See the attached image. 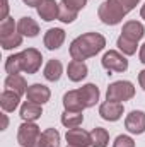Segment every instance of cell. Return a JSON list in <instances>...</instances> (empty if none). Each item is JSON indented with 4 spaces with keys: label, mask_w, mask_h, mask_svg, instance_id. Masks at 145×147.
<instances>
[{
    "label": "cell",
    "mask_w": 145,
    "mask_h": 147,
    "mask_svg": "<svg viewBox=\"0 0 145 147\" xmlns=\"http://www.w3.org/2000/svg\"><path fill=\"white\" fill-rule=\"evenodd\" d=\"M58 19L62 21V22H73L75 19H77V12H73L72 9H68L67 5H60V16H58Z\"/></svg>",
    "instance_id": "28"
},
{
    "label": "cell",
    "mask_w": 145,
    "mask_h": 147,
    "mask_svg": "<svg viewBox=\"0 0 145 147\" xmlns=\"http://www.w3.org/2000/svg\"><path fill=\"white\" fill-rule=\"evenodd\" d=\"M7 12H9V3H7V0H2V14H0L2 21L7 19Z\"/></svg>",
    "instance_id": "31"
},
{
    "label": "cell",
    "mask_w": 145,
    "mask_h": 147,
    "mask_svg": "<svg viewBox=\"0 0 145 147\" xmlns=\"http://www.w3.org/2000/svg\"><path fill=\"white\" fill-rule=\"evenodd\" d=\"M63 105H65L67 111H82V110H85L79 89H77V91H68V92L63 96Z\"/></svg>",
    "instance_id": "18"
},
{
    "label": "cell",
    "mask_w": 145,
    "mask_h": 147,
    "mask_svg": "<svg viewBox=\"0 0 145 147\" xmlns=\"http://www.w3.org/2000/svg\"><path fill=\"white\" fill-rule=\"evenodd\" d=\"M62 3H63V5H67L68 9H72L73 12H79L80 9H84V7H85L87 0H62Z\"/></svg>",
    "instance_id": "30"
},
{
    "label": "cell",
    "mask_w": 145,
    "mask_h": 147,
    "mask_svg": "<svg viewBox=\"0 0 145 147\" xmlns=\"http://www.w3.org/2000/svg\"><path fill=\"white\" fill-rule=\"evenodd\" d=\"M140 62L145 63V43L142 45V48H140Z\"/></svg>",
    "instance_id": "34"
},
{
    "label": "cell",
    "mask_w": 145,
    "mask_h": 147,
    "mask_svg": "<svg viewBox=\"0 0 145 147\" xmlns=\"http://www.w3.org/2000/svg\"><path fill=\"white\" fill-rule=\"evenodd\" d=\"M145 34V29L144 26L140 24V22H137V21H130V22H126L125 26H123V31H121V36H125L126 39H132V41H135V43H138Z\"/></svg>",
    "instance_id": "14"
},
{
    "label": "cell",
    "mask_w": 145,
    "mask_h": 147,
    "mask_svg": "<svg viewBox=\"0 0 145 147\" xmlns=\"http://www.w3.org/2000/svg\"><path fill=\"white\" fill-rule=\"evenodd\" d=\"M68 147H73V146H68Z\"/></svg>",
    "instance_id": "37"
},
{
    "label": "cell",
    "mask_w": 145,
    "mask_h": 147,
    "mask_svg": "<svg viewBox=\"0 0 145 147\" xmlns=\"http://www.w3.org/2000/svg\"><path fill=\"white\" fill-rule=\"evenodd\" d=\"M5 87H7V91H14V92H17L19 96H22L24 92H28V84H26L24 77L19 75V74L9 75V77L5 79Z\"/></svg>",
    "instance_id": "16"
},
{
    "label": "cell",
    "mask_w": 145,
    "mask_h": 147,
    "mask_svg": "<svg viewBox=\"0 0 145 147\" xmlns=\"http://www.w3.org/2000/svg\"><path fill=\"white\" fill-rule=\"evenodd\" d=\"M138 82H140V86L144 87V91H145V70H142L138 74Z\"/></svg>",
    "instance_id": "33"
},
{
    "label": "cell",
    "mask_w": 145,
    "mask_h": 147,
    "mask_svg": "<svg viewBox=\"0 0 145 147\" xmlns=\"http://www.w3.org/2000/svg\"><path fill=\"white\" fill-rule=\"evenodd\" d=\"M7 128V116L3 115V123H2V130H5Z\"/></svg>",
    "instance_id": "35"
},
{
    "label": "cell",
    "mask_w": 145,
    "mask_h": 147,
    "mask_svg": "<svg viewBox=\"0 0 145 147\" xmlns=\"http://www.w3.org/2000/svg\"><path fill=\"white\" fill-rule=\"evenodd\" d=\"M113 147H135V142H133V139L128 137V135H119V137H116Z\"/></svg>",
    "instance_id": "29"
},
{
    "label": "cell",
    "mask_w": 145,
    "mask_h": 147,
    "mask_svg": "<svg viewBox=\"0 0 145 147\" xmlns=\"http://www.w3.org/2000/svg\"><path fill=\"white\" fill-rule=\"evenodd\" d=\"M140 16H142V19H145V5L142 7V10H140Z\"/></svg>",
    "instance_id": "36"
},
{
    "label": "cell",
    "mask_w": 145,
    "mask_h": 147,
    "mask_svg": "<svg viewBox=\"0 0 145 147\" xmlns=\"http://www.w3.org/2000/svg\"><path fill=\"white\" fill-rule=\"evenodd\" d=\"M67 72H68V79L73 82H80L82 79H85L87 75V65L80 60H72L67 67Z\"/></svg>",
    "instance_id": "17"
},
{
    "label": "cell",
    "mask_w": 145,
    "mask_h": 147,
    "mask_svg": "<svg viewBox=\"0 0 145 147\" xmlns=\"http://www.w3.org/2000/svg\"><path fill=\"white\" fill-rule=\"evenodd\" d=\"M138 2H140V0H106V2L99 7V10H97L99 19H101L104 24L114 26V24H118Z\"/></svg>",
    "instance_id": "2"
},
{
    "label": "cell",
    "mask_w": 145,
    "mask_h": 147,
    "mask_svg": "<svg viewBox=\"0 0 145 147\" xmlns=\"http://www.w3.org/2000/svg\"><path fill=\"white\" fill-rule=\"evenodd\" d=\"M62 70H63V67H62V63L58 60H50L46 63V67H44V77L48 80L55 82V80H58L62 77Z\"/></svg>",
    "instance_id": "23"
},
{
    "label": "cell",
    "mask_w": 145,
    "mask_h": 147,
    "mask_svg": "<svg viewBox=\"0 0 145 147\" xmlns=\"http://www.w3.org/2000/svg\"><path fill=\"white\" fill-rule=\"evenodd\" d=\"M91 139H92V147H108L109 134L104 128L96 127V128L91 132Z\"/></svg>",
    "instance_id": "25"
},
{
    "label": "cell",
    "mask_w": 145,
    "mask_h": 147,
    "mask_svg": "<svg viewBox=\"0 0 145 147\" xmlns=\"http://www.w3.org/2000/svg\"><path fill=\"white\" fill-rule=\"evenodd\" d=\"M63 41H65V31L60 28L48 29L44 34V46L48 50H58L63 45Z\"/></svg>",
    "instance_id": "13"
},
{
    "label": "cell",
    "mask_w": 145,
    "mask_h": 147,
    "mask_svg": "<svg viewBox=\"0 0 145 147\" xmlns=\"http://www.w3.org/2000/svg\"><path fill=\"white\" fill-rule=\"evenodd\" d=\"M82 121H84L82 111H65V113L62 115V123H63L67 128H75V127H79Z\"/></svg>",
    "instance_id": "24"
},
{
    "label": "cell",
    "mask_w": 145,
    "mask_h": 147,
    "mask_svg": "<svg viewBox=\"0 0 145 147\" xmlns=\"http://www.w3.org/2000/svg\"><path fill=\"white\" fill-rule=\"evenodd\" d=\"M67 142L68 146L73 147H87V146H92V139H91V134L82 130V128H70L67 132Z\"/></svg>",
    "instance_id": "8"
},
{
    "label": "cell",
    "mask_w": 145,
    "mask_h": 147,
    "mask_svg": "<svg viewBox=\"0 0 145 147\" xmlns=\"http://www.w3.org/2000/svg\"><path fill=\"white\" fill-rule=\"evenodd\" d=\"M0 43H2L3 50H10V48L21 46V43H22V34L15 33V22L10 17H7L0 24Z\"/></svg>",
    "instance_id": "3"
},
{
    "label": "cell",
    "mask_w": 145,
    "mask_h": 147,
    "mask_svg": "<svg viewBox=\"0 0 145 147\" xmlns=\"http://www.w3.org/2000/svg\"><path fill=\"white\" fill-rule=\"evenodd\" d=\"M118 48L125 53V55H133L137 51V43L132 39H126L125 36L118 38Z\"/></svg>",
    "instance_id": "26"
},
{
    "label": "cell",
    "mask_w": 145,
    "mask_h": 147,
    "mask_svg": "<svg viewBox=\"0 0 145 147\" xmlns=\"http://www.w3.org/2000/svg\"><path fill=\"white\" fill-rule=\"evenodd\" d=\"M22 2H24V3H26L28 7H38L41 0H22Z\"/></svg>",
    "instance_id": "32"
},
{
    "label": "cell",
    "mask_w": 145,
    "mask_h": 147,
    "mask_svg": "<svg viewBox=\"0 0 145 147\" xmlns=\"http://www.w3.org/2000/svg\"><path fill=\"white\" fill-rule=\"evenodd\" d=\"M41 115H43L41 105L33 103V101L24 103V105H22V108H21V118H22L24 121H34V120H38Z\"/></svg>",
    "instance_id": "19"
},
{
    "label": "cell",
    "mask_w": 145,
    "mask_h": 147,
    "mask_svg": "<svg viewBox=\"0 0 145 147\" xmlns=\"http://www.w3.org/2000/svg\"><path fill=\"white\" fill-rule=\"evenodd\" d=\"M106 46V39L99 33H85L77 39H73L70 45V55L73 60L84 62L89 57L97 55L103 48Z\"/></svg>",
    "instance_id": "1"
},
{
    "label": "cell",
    "mask_w": 145,
    "mask_h": 147,
    "mask_svg": "<svg viewBox=\"0 0 145 147\" xmlns=\"http://www.w3.org/2000/svg\"><path fill=\"white\" fill-rule=\"evenodd\" d=\"M125 127H126V130L128 132H132V134H144L145 132V113L144 111H132L128 116H126V120H125Z\"/></svg>",
    "instance_id": "10"
},
{
    "label": "cell",
    "mask_w": 145,
    "mask_h": 147,
    "mask_svg": "<svg viewBox=\"0 0 145 147\" xmlns=\"http://www.w3.org/2000/svg\"><path fill=\"white\" fill-rule=\"evenodd\" d=\"M135 96V87L132 82L128 80H118L113 82L108 87L106 92V99L108 101H114V103H121V101H128Z\"/></svg>",
    "instance_id": "4"
},
{
    "label": "cell",
    "mask_w": 145,
    "mask_h": 147,
    "mask_svg": "<svg viewBox=\"0 0 145 147\" xmlns=\"http://www.w3.org/2000/svg\"><path fill=\"white\" fill-rule=\"evenodd\" d=\"M99 115L104 120H108V121H116L123 115V105L121 103H114V101H106V103L101 105Z\"/></svg>",
    "instance_id": "12"
},
{
    "label": "cell",
    "mask_w": 145,
    "mask_h": 147,
    "mask_svg": "<svg viewBox=\"0 0 145 147\" xmlns=\"http://www.w3.org/2000/svg\"><path fill=\"white\" fill-rule=\"evenodd\" d=\"M38 147H60V134L55 128H48L41 134Z\"/></svg>",
    "instance_id": "22"
},
{
    "label": "cell",
    "mask_w": 145,
    "mask_h": 147,
    "mask_svg": "<svg viewBox=\"0 0 145 147\" xmlns=\"http://www.w3.org/2000/svg\"><path fill=\"white\" fill-rule=\"evenodd\" d=\"M26 94H28L29 101L38 103V105H44L46 101H50V96H51L50 89L46 86H43V84H33V86H29Z\"/></svg>",
    "instance_id": "11"
},
{
    "label": "cell",
    "mask_w": 145,
    "mask_h": 147,
    "mask_svg": "<svg viewBox=\"0 0 145 147\" xmlns=\"http://www.w3.org/2000/svg\"><path fill=\"white\" fill-rule=\"evenodd\" d=\"M17 31H19L22 36L34 38V36H38V33H39V26H38V22L34 19H31V17H22V19L19 21V24H17Z\"/></svg>",
    "instance_id": "20"
},
{
    "label": "cell",
    "mask_w": 145,
    "mask_h": 147,
    "mask_svg": "<svg viewBox=\"0 0 145 147\" xmlns=\"http://www.w3.org/2000/svg\"><path fill=\"white\" fill-rule=\"evenodd\" d=\"M19 101H21V96L14 91H3L2 96H0V106L3 111H14L19 106Z\"/></svg>",
    "instance_id": "21"
},
{
    "label": "cell",
    "mask_w": 145,
    "mask_h": 147,
    "mask_svg": "<svg viewBox=\"0 0 145 147\" xmlns=\"http://www.w3.org/2000/svg\"><path fill=\"white\" fill-rule=\"evenodd\" d=\"M79 92H80V98H82V103H84L85 108L94 106L99 99V89L94 84H85L84 87L79 89Z\"/></svg>",
    "instance_id": "15"
},
{
    "label": "cell",
    "mask_w": 145,
    "mask_h": 147,
    "mask_svg": "<svg viewBox=\"0 0 145 147\" xmlns=\"http://www.w3.org/2000/svg\"><path fill=\"white\" fill-rule=\"evenodd\" d=\"M39 127L34 125L33 121H26L19 127V134H17V140L22 147H38L39 144Z\"/></svg>",
    "instance_id": "5"
},
{
    "label": "cell",
    "mask_w": 145,
    "mask_h": 147,
    "mask_svg": "<svg viewBox=\"0 0 145 147\" xmlns=\"http://www.w3.org/2000/svg\"><path fill=\"white\" fill-rule=\"evenodd\" d=\"M103 67L108 72H125L128 69V60L123 55H119L118 51L109 50L103 57Z\"/></svg>",
    "instance_id": "7"
},
{
    "label": "cell",
    "mask_w": 145,
    "mask_h": 147,
    "mask_svg": "<svg viewBox=\"0 0 145 147\" xmlns=\"http://www.w3.org/2000/svg\"><path fill=\"white\" fill-rule=\"evenodd\" d=\"M5 70L9 72V75H14V74H19L22 69H21V58H19V53L17 55H12L7 58L5 62Z\"/></svg>",
    "instance_id": "27"
},
{
    "label": "cell",
    "mask_w": 145,
    "mask_h": 147,
    "mask_svg": "<svg viewBox=\"0 0 145 147\" xmlns=\"http://www.w3.org/2000/svg\"><path fill=\"white\" fill-rule=\"evenodd\" d=\"M19 58H21V69L26 74H36L43 62V57L36 48L24 50L22 53H19Z\"/></svg>",
    "instance_id": "6"
},
{
    "label": "cell",
    "mask_w": 145,
    "mask_h": 147,
    "mask_svg": "<svg viewBox=\"0 0 145 147\" xmlns=\"http://www.w3.org/2000/svg\"><path fill=\"white\" fill-rule=\"evenodd\" d=\"M36 9L39 17L43 21H48V22L58 19V16H60V5L55 0H41Z\"/></svg>",
    "instance_id": "9"
}]
</instances>
